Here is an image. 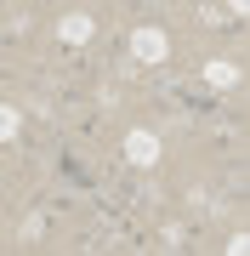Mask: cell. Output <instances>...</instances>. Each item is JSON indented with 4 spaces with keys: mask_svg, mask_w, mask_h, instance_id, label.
<instances>
[{
    "mask_svg": "<svg viewBox=\"0 0 250 256\" xmlns=\"http://www.w3.org/2000/svg\"><path fill=\"white\" fill-rule=\"evenodd\" d=\"M57 34H63V46H85V40H91V18H85V12H68V18L57 23Z\"/></svg>",
    "mask_w": 250,
    "mask_h": 256,
    "instance_id": "3957f363",
    "label": "cell"
},
{
    "mask_svg": "<svg viewBox=\"0 0 250 256\" xmlns=\"http://www.w3.org/2000/svg\"><path fill=\"white\" fill-rule=\"evenodd\" d=\"M23 131V114L17 108H0V137H17Z\"/></svg>",
    "mask_w": 250,
    "mask_h": 256,
    "instance_id": "5b68a950",
    "label": "cell"
},
{
    "mask_svg": "<svg viewBox=\"0 0 250 256\" xmlns=\"http://www.w3.org/2000/svg\"><path fill=\"white\" fill-rule=\"evenodd\" d=\"M125 160L131 165H154L159 160V137L154 131H125Z\"/></svg>",
    "mask_w": 250,
    "mask_h": 256,
    "instance_id": "7a4b0ae2",
    "label": "cell"
},
{
    "mask_svg": "<svg viewBox=\"0 0 250 256\" xmlns=\"http://www.w3.org/2000/svg\"><path fill=\"white\" fill-rule=\"evenodd\" d=\"M131 57H142V63H165L171 57V40H165V28H154V23H142V28H131Z\"/></svg>",
    "mask_w": 250,
    "mask_h": 256,
    "instance_id": "6da1fadb",
    "label": "cell"
},
{
    "mask_svg": "<svg viewBox=\"0 0 250 256\" xmlns=\"http://www.w3.org/2000/svg\"><path fill=\"white\" fill-rule=\"evenodd\" d=\"M205 80H211L216 92H233V86H239V63H205Z\"/></svg>",
    "mask_w": 250,
    "mask_h": 256,
    "instance_id": "277c9868",
    "label": "cell"
}]
</instances>
